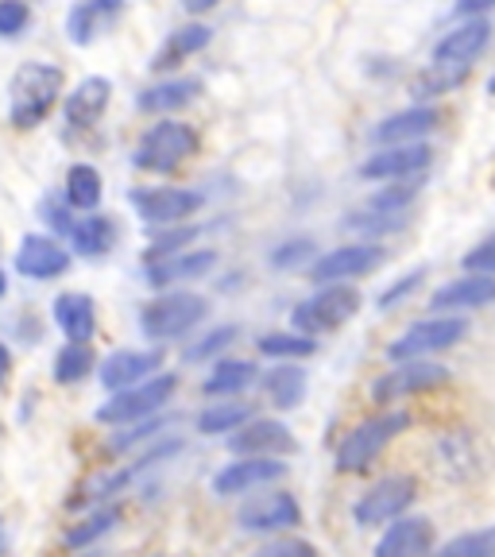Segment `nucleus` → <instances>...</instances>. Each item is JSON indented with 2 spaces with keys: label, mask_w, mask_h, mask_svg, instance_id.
<instances>
[{
  "label": "nucleus",
  "mask_w": 495,
  "mask_h": 557,
  "mask_svg": "<svg viewBox=\"0 0 495 557\" xmlns=\"http://www.w3.org/2000/svg\"><path fill=\"white\" fill-rule=\"evenodd\" d=\"M449 380V368L434 364V360H403L392 372H383L380 380L372 383V399L375 403H399L407 395L418 392H434Z\"/></svg>",
  "instance_id": "1a4fd4ad"
},
{
  "label": "nucleus",
  "mask_w": 495,
  "mask_h": 557,
  "mask_svg": "<svg viewBox=\"0 0 495 557\" xmlns=\"http://www.w3.org/2000/svg\"><path fill=\"white\" fill-rule=\"evenodd\" d=\"M218 268V252L213 248H194V252L166 256V260L148 263V283L151 287H171V283H190V278H206Z\"/></svg>",
  "instance_id": "aec40b11"
},
{
  "label": "nucleus",
  "mask_w": 495,
  "mask_h": 557,
  "mask_svg": "<svg viewBox=\"0 0 495 557\" xmlns=\"http://www.w3.org/2000/svg\"><path fill=\"white\" fill-rule=\"evenodd\" d=\"M70 271V252L62 248L54 236H39V233H27L16 248V275L35 278V283H44V278H59Z\"/></svg>",
  "instance_id": "2eb2a0df"
},
{
  "label": "nucleus",
  "mask_w": 495,
  "mask_h": 557,
  "mask_svg": "<svg viewBox=\"0 0 495 557\" xmlns=\"http://www.w3.org/2000/svg\"><path fill=\"white\" fill-rule=\"evenodd\" d=\"M407 426H410V418L403 414V410H387V414H375V418H368V422H360V426L337 445V469L364 472Z\"/></svg>",
  "instance_id": "7ed1b4c3"
},
{
  "label": "nucleus",
  "mask_w": 495,
  "mask_h": 557,
  "mask_svg": "<svg viewBox=\"0 0 495 557\" xmlns=\"http://www.w3.org/2000/svg\"><path fill=\"white\" fill-rule=\"evenodd\" d=\"M9 295V278H4V271H0V298Z\"/></svg>",
  "instance_id": "603ef678"
},
{
  "label": "nucleus",
  "mask_w": 495,
  "mask_h": 557,
  "mask_svg": "<svg viewBox=\"0 0 495 557\" xmlns=\"http://www.w3.org/2000/svg\"><path fill=\"white\" fill-rule=\"evenodd\" d=\"M221 0H183V9L186 12H194V16H201V12H209V9H218Z\"/></svg>",
  "instance_id": "8fccbe9b"
},
{
  "label": "nucleus",
  "mask_w": 495,
  "mask_h": 557,
  "mask_svg": "<svg viewBox=\"0 0 495 557\" xmlns=\"http://www.w3.org/2000/svg\"><path fill=\"white\" fill-rule=\"evenodd\" d=\"M206 313H209L206 298L190 295V290H178V295H163L144 306V310H139V330L151 341H171V337L190 333Z\"/></svg>",
  "instance_id": "423d86ee"
},
{
  "label": "nucleus",
  "mask_w": 495,
  "mask_h": 557,
  "mask_svg": "<svg viewBox=\"0 0 495 557\" xmlns=\"http://www.w3.org/2000/svg\"><path fill=\"white\" fill-rule=\"evenodd\" d=\"M434 159L426 144H399V148H383L372 159L360 163V178H375V183H399V178H414L422 174Z\"/></svg>",
  "instance_id": "ddd939ff"
},
{
  "label": "nucleus",
  "mask_w": 495,
  "mask_h": 557,
  "mask_svg": "<svg viewBox=\"0 0 495 557\" xmlns=\"http://www.w3.org/2000/svg\"><path fill=\"white\" fill-rule=\"evenodd\" d=\"M54 325L66 333V341L74 345H89V337L97 333V306L82 290H66L54 298Z\"/></svg>",
  "instance_id": "5701e85b"
},
{
  "label": "nucleus",
  "mask_w": 495,
  "mask_h": 557,
  "mask_svg": "<svg viewBox=\"0 0 495 557\" xmlns=\"http://www.w3.org/2000/svg\"><path fill=\"white\" fill-rule=\"evenodd\" d=\"M383 263L380 244H345V248H333L322 260L310 263V283L318 287H333L341 278H357L364 271H375Z\"/></svg>",
  "instance_id": "f8f14e48"
},
{
  "label": "nucleus",
  "mask_w": 495,
  "mask_h": 557,
  "mask_svg": "<svg viewBox=\"0 0 495 557\" xmlns=\"http://www.w3.org/2000/svg\"><path fill=\"white\" fill-rule=\"evenodd\" d=\"M434 557H495V531H469L445 542Z\"/></svg>",
  "instance_id": "4c0bfd02"
},
{
  "label": "nucleus",
  "mask_w": 495,
  "mask_h": 557,
  "mask_svg": "<svg viewBox=\"0 0 495 557\" xmlns=\"http://www.w3.org/2000/svg\"><path fill=\"white\" fill-rule=\"evenodd\" d=\"M236 337H240V330H236V325H218V330L206 333V337H201L198 345L186 348V360H190V364H198V360H209L213 352H221V348L233 345Z\"/></svg>",
  "instance_id": "ea45409f"
},
{
  "label": "nucleus",
  "mask_w": 495,
  "mask_h": 557,
  "mask_svg": "<svg viewBox=\"0 0 495 557\" xmlns=\"http://www.w3.org/2000/svg\"><path fill=\"white\" fill-rule=\"evenodd\" d=\"M313 256V240H287L283 248L271 252V263L275 268H295V263H306Z\"/></svg>",
  "instance_id": "49530a36"
},
{
  "label": "nucleus",
  "mask_w": 495,
  "mask_h": 557,
  "mask_svg": "<svg viewBox=\"0 0 495 557\" xmlns=\"http://www.w3.org/2000/svg\"><path fill=\"white\" fill-rule=\"evenodd\" d=\"M252 557H318V549L306 539H271L268 546H260Z\"/></svg>",
  "instance_id": "37998d69"
},
{
  "label": "nucleus",
  "mask_w": 495,
  "mask_h": 557,
  "mask_svg": "<svg viewBox=\"0 0 495 557\" xmlns=\"http://www.w3.org/2000/svg\"><path fill=\"white\" fill-rule=\"evenodd\" d=\"M487 89H492V94H495V78H492V82H487Z\"/></svg>",
  "instance_id": "5fc2aeb1"
},
{
  "label": "nucleus",
  "mask_w": 495,
  "mask_h": 557,
  "mask_svg": "<svg viewBox=\"0 0 495 557\" xmlns=\"http://www.w3.org/2000/svg\"><path fill=\"white\" fill-rule=\"evenodd\" d=\"M209 39H213V32H209L206 24H186L178 27V32H171V39L163 44V51L151 59V70H171L178 66V62H186L190 54L206 51Z\"/></svg>",
  "instance_id": "a878e982"
},
{
  "label": "nucleus",
  "mask_w": 495,
  "mask_h": 557,
  "mask_svg": "<svg viewBox=\"0 0 495 557\" xmlns=\"http://www.w3.org/2000/svg\"><path fill=\"white\" fill-rule=\"evenodd\" d=\"M287 472L283 457H240V461L225 465V469L213 476V492L218 496H248L252 487H263L271 480H279Z\"/></svg>",
  "instance_id": "dca6fc26"
},
{
  "label": "nucleus",
  "mask_w": 495,
  "mask_h": 557,
  "mask_svg": "<svg viewBox=\"0 0 495 557\" xmlns=\"http://www.w3.org/2000/svg\"><path fill=\"white\" fill-rule=\"evenodd\" d=\"M495 9V0H457V12L461 16H477V12H487Z\"/></svg>",
  "instance_id": "09e8293b"
},
{
  "label": "nucleus",
  "mask_w": 495,
  "mask_h": 557,
  "mask_svg": "<svg viewBox=\"0 0 495 557\" xmlns=\"http://www.w3.org/2000/svg\"><path fill=\"white\" fill-rule=\"evenodd\" d=\"M437 128V109H407V113L387 116L383 124H375L372 139L383 148H399V144H422V136Z\"/></svg>",
  "instance_id": "b1692460"
},
{
  "label": "nucleus",
  "mask_w": 495,
  "mask_h": 557,
  "mask_svg": "<svg viewBox=\"0 0 495 557\" xmlns=\"http://www.w3.org/2000/svg\"><path fill=\"white\" fill-rule=\"evenodd\" d=\"M70 244H74V252L89 256V260H94V256H104L116 244L113 218H101V213H94V218L74 221V228H70Z\"/></svg>",
  "instance_id": "cd10ccee"
},
{
  "label": "nucleus",
  "mask_w": 495,
  "mask_h": 557,
  "mask_svg": "<svg viewBox=\"0 0 495 557\" xmlns=\"http://www.w3.org/2000/svg\"><path fill=\"white\" fill-rule=\"evenodd\" d=\"M116 522H121V511H116V507H101V511H94L86 522H78L74 531H66V546H89V542L104 539V534L113 531Z\"/></svg>",
  "instance_id": "e433bc0d"
},
{
  "label": "nucleus",
  "mask_w": 495,
  "mask_h": 557,
  "mask_svg": "<svg viewBox=\"0 0 495 557\" xmlns=\"http://www.w3.org/2000/svg\"><path fill=\"white\" fill-rule=\"evenodd\" d=\"M39 209H44V221H51V228H59V233H66V236H70L74 221H70V213L59 206V201H54V198H44V206H39Z\"/></svg>",
  "instance_id": "de8ad7c7"
},
{
  "label": "nucleus",
  "mask_w": 495,
  "mask_h": 557,
  "mask_svg": "<svg viewBox=\"0 0 495 557\" xmlns=\"http://www.w3.org/2000/svg\"><path fill=\"white\" fill-rule=\"evenodd\" d=\"M495 302V275H465L434 295V310H480Z\"/></svg>",
  "instance_id": "393cba45"
},
{
  "label": "nucleus",
  "mask_w": 495,
  "mask_h": 557,
  "mask_svg": "<svg viewBox=\"0 0 495 557\" xmlns=\"http://www.w3.org/2000/svg\"><path fill=\"white\" fill-rule=\"evenodd\" d=\"M198 190H178V186H156V190H132V206L148 225H183L201 209Z\"/></svg>",
  "instance_id": "9b49d317"
},
{
  "label": "nucleus",
  "mask_w": 495,
  "mask_h": 557,
  "mask_svg": "<svg viewBox=\"0 0 495 557\" xmlns=\"http://www.w3.org/2000/svg\"><path fill=\"white\" fill-rule=\"evenodd\" d=\"M418 499V480L407 476V472H395V476H383L368 487L357 504V527H387V522L403 519L410 511V504Z\"/></svg>",
  "instance_id": "6e6552de"
},
{
  "label": "nucleus",
  "mask_w": 495,
  "mask_h": 557,
  "mask_svg": "<svg viewBox=\"0 0 495 557\" xmlns=\"http://www.w3.org/2000/svg\"><path fill=\"white\" fill-rule=\"evenodd\" d=\"M109 97H113V82L109 78H86L78 82L74 94H66L62 101V113H66L70 128H94L101 121V113L109 109Z\"/></svg>",
  "instance_id": "4be33fe9"
},
{
  "label": "nucleus",
  "mask_w": 495,
  "mask_h": 557,
  "mask_svg": "<svg viewBox=\"0 0 495 557\" xmlns=\"http://www.w3.org/2000/svg\"><path fill=\"white\" fill-rule=\"evenodd\" d=\"M228 449L236 457H287V453L298 449V442L275 418H252L248 426H240L228 437Z\"/></svg>",
  "instance_id": "4468645a"
},
{
  "label": "nucleus",
  "mask_w": 495,
  "mask_h": 557,
  "mask_svg": "<svg viewBox=\"0 0 495 557\" xmlns=\"http://www.w3.org/2000/svg\"><path fill=\"white\" fill-rule=\"evenodd\" d=\"M256 380V364H248V360H218L213 364V372L206 375V383H201V392L213 399H225V395H240L244 387H252Z\"/></svg>",
  "instance_id": "c756f323"
},
{
  "label": "nucleus",
  "mask_w": 495,
  "mask_h": 557,
  "mask_svg": "<svg viewBox=\"0 0 495 557\" xmlns=\"http://www.w3.org/2000/svg\"><path fill=\"white\" fill-rule=\"evenodd\" d=\"M461 263H465V271H469V275H495V236L480 240Z\"/></svg>",
  "instance_id": "c03bdc74"
},
{
  "label": "nucleus",
  "mask_w": 495,
  "mask_h": 557,
  "mask_svg": "<svg viewBox=\"0 0 495 557\" xmlns=\"http://www.w3.org/2000/svg\"><path fill=\"white\" fill-rule=\"evenodd\" d=\"M9 364H12V357H9V348L0 345V383H4V375H9Z\"/></svg>",
  "instance_id": "3c124183"
},
{
  "label": "nucleus",
  "mask_w": 495,
  "mask_h": 557,
  "mask_svg": "<svg viewBox=\"0 0 495 557\" xmlns=\"http://www.w3.org/2000/svg\"><path fill=\"white\" fill-rule=\"evenodd\" d=\"M357 310H360V290L348 287V283H333V287H322L313 298L295 306V330L306 333V337H318V333H330L337 325H345Z\"/></svg>",
  "instance_id": "0eeeda50"
},
{
  "label": "nucleus",
  "mask_w": 495,
  "mask_h": 557,
  "mask_svg": "<svg viewBox=\"0 0 495 557\" xmlns=\"http://www.w3.org/2000/svg\"><path fill=\"white\" fill-rule=\"evenodd\" d=\"M171 422L174 418H144V422H136V426H128V430H121V434L109 442V453H124V449H132V445H139V442H151V437H159L163 430H171Z\"/></svg>",
  "instance_id": "58836bf2"
},
{
  "label": "nucleus",
  "mask_w": 495,
  "mask_h": 557,
  "mask_svg": "<svg viewBox=\"0 0 495 557\" xmlns=\"http://www.w3.org/2000/svg\"><path fill=\"white\" fill-rule=\"evenodd\" d=\"M174 392H178V380L171 372L151 375V380L136 383L128 392H116L104 407H97V422H104V426H136L144 418H156L174 399Z\"/></svg>",
  "instance_id": "f03ea898"
},
{
  "label": "nucleus",
  "mask_w": 495,
  "mask_h": 557,
  "mask_svg": "<svg viewBox=\"0 0 495 557\" xmlns=\"http://www.w3.org/2000/svg\"><path fill=\"white\" fill-rule=\"evenodd\" d=\"M198 151V132L190 128V124L183 121H159L151 124L148 132H144V139L136 144V156H132V163L139 166V171H174L178 163H186V159Z\"/></svg>",
  "instance_id": "20e7f679"
},
{
  "label": "nucleus",
  "mask_w": 495,
  "mask_h": 557,
  "mask_svg": "<svg viewBox=\"0 0 495 557\" xmlns=\"http://www.w3.org/2000/svg\"><path fill=\"white\" fill-rule=\"evenodd\" d=\"M124 12V0H78L66 16V35L70 44L89 47L104 27H113L116 16Z\"/></svg>",
  "instance_id": "412c9836"
},
{
  "label": "nucleus",
  "mask_w": 495,
  "mask_h": 557,
  "mask_svg": "<svg viewBox=\"0 0 495 557\" xmlns=\"http://www.w3.org/2000/svg\"><path fill=\"white\" fill-rule=\"evenodd\" d=\"M0 554H4V531H0Z\"/></svg>",
  "instance_id": "864d4df0"
},
{
  "label": "nucleus",
  "mask_w": 495,
  "mask_h": 557,
  "mask_svg": "<svg viewBox=\"0 0 495 557\" xmlns=\"http://www.w3.org/2000/svg\"><path fill=\"white\" fill-rule=\"evenodd\" d=\"M198 89H201L198 78H171V82H159V86L144 89L136 104L144 113H171V109L190 104L194 97H198Z\"/></svg>",
  "instance_id": "bb28decb"
},
{
  "label": "nucleus",
  "mask_w": 495,
  "mask_h": 557,
  "mask_svg": "<svg viewBox=\"0 0 495 557\" xmlns=\"http://www.w3.org/2000/svg\"><path fill=\"white\" fill-rule=\"evenodd\" d=\"M256 418V403H209L198 414V434H236Z\"/></svg>",
  "instance_id": "7c9ffc66"
},
{
  "label": "nucleus",
  "mask_w": 495,
  "mask_h": 557,
  "mask_svg": "<svg viewBox=\"0 0 495 557\" xmlns=\"http://www.w3.org/2000/svg\"><path fill=\"white\" fill-rule=\"evenodd\" d=\"M418 190H422V174L399 178V183H392L387 190L372 194V198H368V209H372V213H403V206H410V201L418 198Z\"/></svg>",
  "instance_id": "f704fd0d"
},
{
  "label": "nucleus",
  "mask_w": 495,
  "mask_h": 557,
  "mask_svg": "<svg viewBox=\"0 0 495 557\" xmlns=\"http://www.w3.org/2000/svg\"><path fill=\"white\" fill-rule=\"evenodd\" d=\"M32 24L27 0H0V39H16Z\"/></svg>",
  "instance_id": "a19ab883"
},
{
  "label": "nucleus",
  "mask_w": 495,
  "mask_h": 557,
  "mask_svg": "<svg viewBox=\"0 0 495 557\" xmlns=\"http://www.w3.org/2000/svg\"><path fill=\"white\" fill-rule=\"evenodd\" d=\"M101 174H97V166L89 163H74L66 171V206L70 209H86V213H94L97 206H101Z\"/></svg>",
  "instance_id": "2f4dec72"
},
{
  "label": "nucleus",
  "mask_w": 495,
  "mask_h": 557,
  "mask_svg": "<svg viewBox=\"0 0 495 557\" xmlns=\"http://www.w3.org/2000/svg\"><path fill=\"white\" fill-rule=\"evenodd\" d=\"M163 368V352L159 348H121L101 364V383L109 392H128L136 383L151 380Z\"/></svg>",
  "instance_id": "f3484780"
},
{
  "label": "nucleus",
  "mask_w": 495,
  "mask_h": 557,
  "mask_svg": "<svg viewBox=\"0 0 495 557\" xmlns=\"http://www.w3.org/2000/svg\"><path fill=\"white\" fill-rule=\"evenodd\" d=\"M236 522L248 534H279L302 522V507H298V499L290 492H263V496H252L236 511Z\"/></svg>",
  "instance_id": "9d476101"
},
{
  "label": "nucleus",
  "mask_w": 495,
  "mask_h": 557,
  "mask_svg": "<svg viewBox=\"0 0 495 557\" xmlns=\"http://www.w3.org/2000/svg\"><path fill=\"white\" fill-rule=\"evenodd\" d=\"M263 392H268L271 407L295 410L306 395V372L295 364H275L268 375H263Z\"/></svg>",
  "instance_id": "c85d7f7f"
},
{
  "label": "nucleus",
  "mask_w": 495,
  "mask_h": 557,
  "mask_svg": "<svg viewBox=\"0 0 495 557\" xmlns=\"http://www.w3.org/2000/svg\"><path fill=\"white\" fill-rule=\"evenodd\" d=\"M487 44H492V24L487 20H465L434 47V62L437 66H469Z\"/></svg>",
  "instance_id": "6ab92c4d"
},
{
  "label": "nucleus",
  "mask_w": 495,
  "mask_h": 557,
  "mask_svg": "<svg viewBox=\"0 0 495 557\" xmlns=\"http://www.w3.org/2000/svg\"><path fill=\"white\" fill-rule=\"evenodd\" d=\"M318 341L306 337V333H268L260 337V352L263 357H275V360H295V357H310Z\"/></svg>",
  "instance_id": "c9c22d12"
},
{
  "label": "nucleus",
  "mask_w": 495,
  "mask_h": 557,
  "mask_svg": "<svg viewBox=\"0 0 495 557\" xmlns=\"http://www.w3.org/2000/svg\"><path fill=\"white\" fill-rule=\"evenodd\" d=\"M430 546H434V522L422 515H403L387 527L375 557H426Z\"/></svg>",
  "instance_id": "a211bd4d"
},
{
  "label": "nucleus",
  "mask_w": 495,
  "mask_h": 557,
  "mask_svg": "<svg viewBox=\"0 0 495 557\" xmlns=\"http://www.w3.org/2000/svg\"><path fill=\"white\" fill-rule=\"evenodd\" d=\"M62 94V70L51 62H24L9 82V121L16 128H39Z\"/></svg>",
  "instance_id": "f257e3e1"
},
{
  "label": "nucleus",
  "mask_w": 495,
  "mask_h": 557,
  "mask_svg": "<svg viewBox=\"0 0 495 557\" xmlns=\"http://www.w3.org/2000/svg\"><path fill=\"white\" fill-rule=\"evenodd\" d=\"M465 333H469L465 318H457V313H434L426 322H414L407 333H399V337L392 341V348H387V357H392L395 364H403V360H426V357H434V352L453 348L457 341H465Z\"/></svg>",
  "instance_id": "39448f33"
},
{
  "label": "nucleus",
  "mask_w": 495,
  "mask_h": 557,
  "mask_svg": "<svg viewBox=\"0 0 495 557\" xmlns=\"http://www.w3.org/2000/svg\"><path fill=\"white\" fill-rule=\"evenodd\" d=\"M422 278H426V268H414L407 278H399V283H395L392 290H383V295H380V310H392L395 302H403V298H410L418 287H422Z\"/></svg>",
  "instance_id": "a18cd8bd"
},
{
  "label": "nucleus",
  "mask_w": 495,
  "mask_h": 557,
  "mask_svg": "<svg viewBox=\"0 0 495 557\" xmlns=\"http://www.w3.org/2000/svg\"><path fill=\"white\" fill-rule=\"evenodd\" d=\"M89 372H94V348L74 345V341H70L66 348H59V357H54V380L59 383H82Z\"/></svg>",
  "instance_id": "72a5a7b5"
},
{
  "label": "nucleus",
  "mask_w": 495,
  "mask_h": 557,
  "mask_svg": "<svg viewBox=\"0 0 495 557\" xmlns=\"http://www.w3.org/2000/svg\"><path fill=\"white\" fill-rule=\"evenodd\" d=\"M469 78V66H430L426 74H418L414 86H410V94H414V101H426V97H437V94H449V89H457L461 82Z\"/></svg>",
  "instance_id": "473e14b6"
},
{
  "label": "nucleus",
  "mask_w": 495,
  "mask_h": 557,
  "mask_svg": "<svg viewBox=\"0 0 495 557\" xmlns=\"http://www.w3.org/2000/svg\"><path fill=\"white\" fill-rule=\"evenodd\" d=\"M194 233H198V228H174V233L156 236V240H151V248H148V256H151V260H166V256H178L186 248V244L194 240Z\"/></svg>",
  "instance_id": "79ce46f5"
}]
</instances>
